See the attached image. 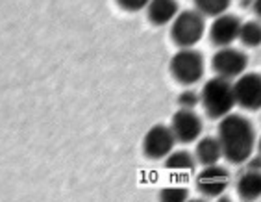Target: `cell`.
I'll list each match as a JSON object with an SVG mask.
<instances>
[{
    "label": "cell",
    "mask_w": 261,
    "mask_h": 202,
    "mask_svg": "<svg viewBox=\"0 0 261 202\" xmlns=\"http://www.w3.org/2000/svg\"><path fill=\"white\" fill-rule=\"evenodd\" d=\"M217 139L221 143L222 158L233 165L248 162L257 143L252 121L239 113H230L219 121Z\"/></svg>",
    "instance_id": "cell-1"
},
{
    "label": "cell",
    "mask_w": 261,
    "mask_h": 202,
    "mask_svg": "<svg viewBox=\"0 0 261 202\" xmlns=\"http://www.w3.org/2000/svg\"><path fill=\"white\" fill-rule=\"evenodd\" d=\"M200 102L207 117L211 119H224L230 115L236 104V95H233V84L231 80L221 78V76H213L202 86Z\"/></svg>",
    "instance_id": "cell-2"
},
{
    "label": "cell",
    "mask_w": 261,
    "mask_h": 202,
    "mask_svg": "<svg viewBox=\"0 0 261 202\" xmlns=\"http://www.w3.org/2000/svg\"><path fill=\"white\" fill-rule=\"evenodd\" d=\"M206 34V20L196 10L180 11L171 22V39L180 48H195Z\"/></svg>",
    "instance_id": "cell-3"
},
{
    "label": "cell",
    "mask_w": 261,
    "mask_h": 202,
    "mask_svg": "<svg viewBox=\"0 0 261 202\" xmlns=\"http://www.w3.org/2000/svg\"><path fill=\"white\" fill-rule=\"evenodd\" d=\"M171 74L181 86L198 84L204 76V56L195 48H180L169 63Z\"/></svg>",
    "instance_id": "cell-4"
},
{
    "label": "cell",
    "mask_w": 261,
    "mask_h": 202,
    "mask_svg": "<svg viewBox=\"0 0 261 202\" xmlns=\"http://www.w3.org/2000/svg\"><path fill=\"white\" fill-rule=\"evenodd\" d=\"M211 67H213L217 76L226 78V80H231V78L237 80L239 76L246 72L248 56L239 48H233V46L219 48L211 58Z\"/></svg>",
    "instance_id": "cell-5"
},
{
    "label": "cell",
    "mask_w": 261,
    "mask_h": 202,
    "mask_svg": "<svg viewBox=\"0 0 261 202\" xmlns=\"http://www.w3.org/2000/svg\"><path fill=\"white\" fill-rule=\"evenodd\" d=\"M176 137L171 127L154 124L143 137V152L148 160H165L176 145Z\"/></svg>",
    "instance_id": "cell-6"
},
{
    "label": "cell",
    "mask_w": 261,
    "mask_h": 202,
    "mask_svg": "<svg viewBox=\"0 0 261 202\" xmlns=\"http://www.w3.org/2000/svg\"><path fill=\"white\" fill-rule=\"evenodd\" d=\"M196 189L206 198H217L224 195L230 187V172L222 165H210L202 167V171L196 174Z\"/></svg>",
    "instance_id": "cell-7"
},
{
    "label": "cell",
    "mask_w": 261,
    "mask_h": 202,
    "mask_svg": "<svg viewBox=\"0 0 261 202\" xmlns=\"http://www.w3.org/2000/svg\"><path fill=\"white\" fill-rule=\"evenodd\" d=\"M236 104L243 110H261V74L245 72L233 82Z\"/></svg>",
    "instance_id": "cell-8"
},
{
    "label": "cell",
    "mask_w": 261,
    "mask_h": 202,
    "mask_svg": "<svg viewBox=\"0 0 261 202\" xmlns=\"http://www.w3.org/2000/svg\"><path fill=\"white\" fill-rule=\"evenodd\" d=\"M169 127L178 143H195L202 136V119L193 110H178Z\"/></svg>",
    "instance_id": "cell-9"
},
{
    "label": "cell",
    "mask_w": 261,
    "mask_h": 202,
    "mask_svg": "<svg viewBox=\"0 0 261 202\" xmlns=\"http://www.w3.org/2000/svg\"><path fill=\"white\" fill-rule=\"evenodd\" d=\"M241 19L231 13H224V15L213 19L210 26V41L211 45L217 48H226L231 46L233 41L239 39V32H241Z\"/></svg>",
    "instance_id": "cell-10"
},
{
    "label": "cell",
    "mask_w": 261,
    "mask_h": 202,
    "mask_svg": "<svg viewBox=\"0 0 261 202\" xmlns=\"http://www.w3.org/2000/svg\"><path fill=\"white\" fill-rule=\"evenodd\" d=\"M178 13H180L178 0H150V4L146 6V17L156 26L171 24Z\"/></svg>",
    "instance_id": "cell-11"
},
{
    "label": "cell",
    "mask_w": 261,
    "mask_h": 202,
    "mask_svg": "<svg viewBox=\"0 0 261 202\" xmlns=\"http://www.w3.org/2000/svg\"><path fill=\"white\" fill-rule=\"evenodd\" d=\"M236 191L243 202H256L261 198V171H248L239 174Z\"/></svg>",
    "instance_id": "cell-12"
},
{
    "label": "cell",
    "mask_w": 261,
    "mask_h": 202,
    "mask_svg": "<svg viewBox=\"0 0 261 202\" xmlns=\"http://www.w3.org/2000/svg\"><path fill=\"white\" fill-rule=\"evenodd\" d=\"M195 158L196 163H200L202 167L217 165L219 160L222 158V148L219 139L213 136H204L196 141L195 147Z\"/></svg>",
    "instance_id": "cell-13"
},
{
    "label": "cell",
    "mask_w": 261,
    "mask_h": 202,
    "mask_svg": "<svg viewBox=\"0 0 261 202\" xmlns=\"http://www.w3.org/2000/svg\"><path fill=\"white\" fill-rule=\"evenodd\" d=\"M165 167L174 174H191L196 169V158L189 150H172L165 158Z\"/></svg>",
    "instance_id": "cell-14"
},
{
    "label": "cell",
    "mask_w": 261,
    "mask_h": 202,
    "mask_svg": "<svg viewBox=\"0 0 261 202\" xmlns=\"http://www.w3.org/2000/svg\"><path fill=\"white\" fill-rule=\"evenodd\" d=\"M231 0H195V10L200 13L202 17H217L228 13Z\"/></svg>",
    "instance_id": "cell-15"
},
{
    "label": "cell",
    "mask_w": 261,
    "mask_h": 202,
    "mask_svg": "<svg viewBox=\"0 0 261 202\" xmlns=\"http://www.w3.org/2000/svg\"><path fill=\"white\" fill-rule=\"evenodd\" d=\"M239 41L246 48L261 46V20H246L239 32Z\"/></svg>",
    "instance_id": "cell-16"
},
{
    "label": "cell",
    "mask_w": 261,
    "mask_h": 202,
    "mask_svg": "<svg viewBox=\"0 0 261 202\" xmlns=\"http://www.w3.org/2000/svg\"><path fill=\"white\" fill-rule=\"evenodd\" d=\"M158 200L160 202H187L189 200V189L184 184H169V186L161 187L158 193Z\"/></svg>",
    "instance_id": "cell-17"
},
{
    "label": "cell",
    "mask_w": 261,
    "mask_h": 202,
    "mask_svg": "<svg viewBox=\"0 0 261 202\" xmlns=\"http://www.w3.org/2000/svg\"><path fill=\"white\" fill-rule=\"evenodd\" d=\"M200 104V95L195 93L193 89H186V91H181L180 96H178V106L180 110H193Z\"/></svg>",
    "instance_id": "cell-18"
},
{
    "label": "cell",
    "mask_w": 261,
    "mask_h": 202,
    "mask_svg": "<svg viewBox=\"0 0 261 202\" xmlns=\"http://www.w3.org/2000/svg\"><path fill=\"white\" fill-rule=\"evenodd\" d=\"M115 2L121 6L124 11H132V13L146 10V6L150 4V0H115Z\"/></svg>",
    "instance_id": "cell-19"
},
{
    "label": "cell",
    "mask_w": 261,
    "mask_h": 202,
    "mask_svg": "<svg viewBox=\"0 0 261 202\" xmlns=\"http://www.w3.org/2000/svg\"><path fill=\"white\" fill-rule=\"evenodd\" d=\"M246 169L248 171H261V154H252L250 160L246 162Z\"/></svg>",
    "instance_id": "cell-20"
},
{
    "label": "cell",
    "mask_w": 261,
    "mask_h": 202,
    "mask_svg": "<svg viewBox=\"0 0 261 202\" xmlns=\"http://www.w3.org/2000/svg\"><path fill=\"white\" fill-rule=\"evenodd\" d=\"M252 10L256 13L257 20H261V0H252Z\"/></svg>",
    "instance_id": "cell-21"
},
{
    "label": "cell",
    "mask_w": 261,
    "mask_h": 202,
    "mask_svg": "<svg viewBox=\"0 0 261 202\" xmlns=\"http://www.w3.org/2000/svg\"><path fill=\"white\" fill-rule=\"evenodd\" d=\"M215 202H231V198L228 195H221V197H217Z\"/></svg>",
    "instance_id": "cell-22"
},
{
    "label": "cell",
    "mask_w": 261,
    "mask_h": 202,
    "mask_svg": "<svg viewBox=\"0 0 261 202\" xmlns=\"http://www.w3.org/2000/svg\"><path fill=\"white\" fill-rule=\"evenodd\" d=\"M187 202H207L206 198H189Z\"/></svg>",
    "instance_id": "cell-23"
},
{
    "label": "cell",
    "mask_w": 261,
    "mask_h": 202,
    "mask_svg": "<svg viewBox=\"0 0 261 202\" xmlns=\"http://www.w3.org/2000/svg\"><path fill=\"white\" fill-rule=\"evenodd\" d=\"M256 147H257V150H259V154H261V136H259V139H257Z\"/></svg>",
    "instance_id": "cell-24"
}]
</instances>
